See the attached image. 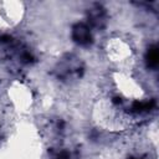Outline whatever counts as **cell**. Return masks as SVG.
<instances>
[{"label": "cell", "instance_id": "cell-1", "mask_svg": "<svg viewBox=\"0 0 159 159\" xmlns=\"http://www.w3.org/2000/svg\"><path fill=\"white\" fill-rule=\"evenodd\" d=\"M73 39L78 42V43H88L91 41V34H89V30L87 26L80 24L77 26H75L73 29Z\"/></svg>", "mask_w": 159, "mask_h": 159}, {"label": "cell", "instance_id": "cell-2", "mask_svg": "<svg viewBox=\"0 0 159 159\" xmlns=\"http://www.w3.org/2000/svg\"><path fill=\"white\" fill-rule=\"evenodd\" d=\"M148 63L149 66H157L158 63V50L155 47L150 48L148 52Z\"/></svg>", "mask_w": 159, "mask_h": 159}]
</instances>
